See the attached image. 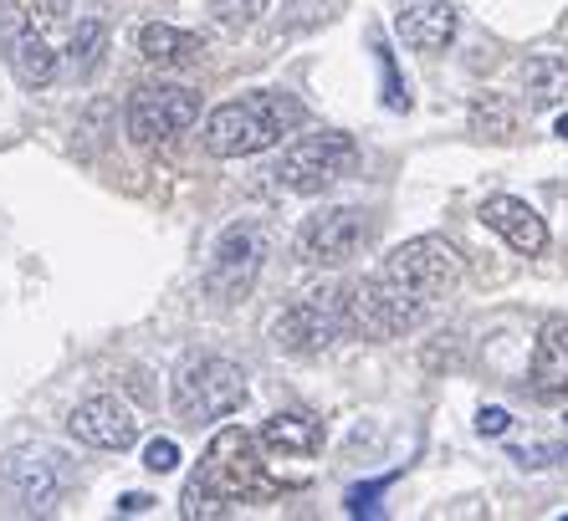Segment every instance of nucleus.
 I'll return each mask as SVG.
<instances>
[{
  "label": "nucleus",
  "mask_w": 568,
  "mask_h": 521,
  "mask_svg": "<svg viewBox=\"0 0 568 521\" xmlns=\"http://www.w3.org/2000/svg\"><path fill=\"white\" fill-rule=\"evenodd\" d=\"M456 282H462V251L446 235H415L399 251H389V260L374 276L348 287V333L364 343L405 338Z\"/></svg>",
  "instance_id": "obj_1"
},
{
  "label": "nucleus",
  "mask_w": 568,
  "mask_h": 521,
  "mask_svg": "<svg viewBox=\"0 0 568 521\" xmlns=\"http://www.w3.org/2000/svg\"><path fill=\"white\" fill-rule=\"evenodd\" d=\"M277 486L266 481L262 466V440L241 425H225L205 456H200L195 476L185 481V496H180V511L190 521L200 517H225L231 507H246V501H266Z\"/></svg>",
  "instance_id": "obj_2"
},
{
  "label": "nucleus",
  "mask_w": 568,
  "mask_h": 521,
  "mask_svg": "<svg viewBox=\"0 0 568 521\" xmlns=\"http://www.w3.org/2000/svg\"><path fill=\"white\" fill-rule=\"evenodd\" d=\"M307 118V108L287 92H246L236 103H221L205 118V149L215 159H246L272 149L277 139H287L297 123Z\"/></svg>",
  "instance_id": "obj_3"
},
{
  "label": "nucleus",
  "mask_w": 568,
  "mask_h": 521,
  "mask_svg": "<svg viewBox=\"0 0 568 521\" xmlns=\"http://www.w3.org/2000/svg\"><path fill=\"white\" fill-rule=\"evenodd\" d=\"M67 481H72V466L52 445H16V450L0 456V496L27 517L57 511V501L67 496Z\"/></svg>",
  "instance_id": "obj_4"
},
{
  "label": "nucleus",
  "mask_w": 568,
  "mask_h": 521,
  "mask_svg": "<svg viewBox=\"0 0 568 521\" xmlns=\"http://www.w3.org/2000/svg\"><path fill=\"white\" fill-rule=\"evenodd\" d=\"M246 405V374L231 358H200L174 378V415L185 425H215Z\"/></svg>",
  "instance_id": "obj_5"
},
{
  "label": "nucleus",
  "mask_w": 568,
  "mask_h": 521,
  "mask_svg": "<svg viewBox=\"0 0 568 521\" xmlns=\"http://www.w3.org/2000/svg\"><path fill=\"white\" fill-rule=\"evenodd\" d=\"M348 333V287H328V292H307L303 302H292L287 313L277 317L272 338L282 353L292 358H317Z\"/></svg>",
  "instance_id": "obj_6"
},
{
  "label": "nucleus",
  "mask_w": 568,
  "mask_h": 521,
  "mask_svg": "<svg viewBox=\"0 0 568 521\" xmlns=\"http://www.w3.org/2000/svg\"><path fill=\"white\" fill-rule=\"evenodd\" d=\"M358 164V149L348 133L323 129L313 139H297L292 149H282L277 159V184L292 195H323L328 184H338Z\"/></svg>",
  "instance_id": "obj_7"
},
{
  "label": "nucleus",
  "mask_w": 568,
  "mask_h": 521,
  "mask_svg": "<svg viewBox=\"0 0 568 521\" xmlns=\"http://www.w3.org/2000/svg\"><path fill=\"white\" fill-rule=\"evenodd\" d=\"M266 251H272V241H266L262 225L236 221L215 241V256H211V266H205V297L211 302L252 297L256 276H262V266H266Z\"/></svg>",
  "instance_id": "obj_8"
},
{
  "label": "nucleus",
  "mask_w": 568,
  "mask_h": 521,
  "mask_svg": "<svg viewBox=\"0 0 568 521\" xmlns=\"http://www.w3.org/2000/svg\"><path fill=\"white\" fill-rule=\"evenodd\" d=\"M200 118V92L195 88H180V82H149V88H139L129 98V113H123V123H129V139L133 144H170V139H180V133L190 129Z\"/></svg>",
  "instance_id": "obj_9"
},
{
  "label": "nucleus",
  "mask_w": 568,
  "mask_h": 521,
  "mask_svg": "<svg viewBox=\"0 0 568 521\" xmlns=\"http://www.w3.org/2000/svg\"><path fill=\"white\" fill-rule=\"evenodd\" d=\"M369 210L358 205H323L317 215H307L303 231H297V256L307 266H344L358 251L369 246Z\"/></svg>",
  "instance_id": "obj_10"
},
{
  "label": "nucleus",
  "mask_w": 568,
  "mask_h": 521,
  "mask_svg": "<svg viewBox=\"0 0 568 521\" xmlns=\"http://www.w3.org/2000/svg\"><path fill=\"white\" fill-rule=\"evenodd\" d=\"M0 52H6L21 88H47L57 78V52L52 41L41 37L27 0H0Z\"/></svg>",
  "instance_id": "obj_11"
},
{
  "label": "nucleus",
  "mask_w": 568,
  "mask_h": 521,
  "mask_svg": "<svg viewBox=\"0 0 568 521\" xmlns=\"http://www.w3.org/2000/svg\"><path fill=\"white\" fill-rule=\"evenodd\" d=\"M67 430H72L78 445H88V450H129V445L139 440V425H133L129 405L113 399V394L82 399V405L67 415Z\"/></svg>",
  "instance_id": "obj_12"
},
{
  "label": "nucleus",
  "mask_w": 568,
  "mask_h": 521,
  "mask_svg": "<svg viewBox=\"0 0 568 521\" xmlns=\"http://www.w3.org/2000/svg\"><path fill=\"white\" fill-rule=\"evenodd\" d=\"M481 221H487V231L503 235L517 256H542V251H548V225H542V215L528 200L487 195L481 200Z\"/></svg>",
  "instance_id": "obj_13"
},
{
  "label": "nucleus",
  "mask_w": 568,
  "mask_h": 521,
  "mask_svg": "<svg viewBox=\"0 0 568 521\" xmlns=\"http://www.w3.org/2000/svg\"><path fill=\"white\" fill-rule=\"evenodd\" d=\"M528 389L542 405L568 399V317H548L532 348V368H528Z\"/></svg>",
  "instance_id": "obj_14"
},
{
  "label": "nucleus",
  "mask_w": 568,
  "mask_h": 521,
  "mask_svg": "<svg viewBox=\"0 0 568 521\" xmlns=\"http://www.w3.org/2000/svg\"><path fill=\"white\" fill-rule=\"evenodd\" d=\"M456 27H462V11H456L450 0H405V16L395 21L399 41L425 57L446 52L450 41H456Z\"/></svg>",
  "instance_id": "obj_15"
},
{
  "label": "nucleus",
  "mask_w": 568,
  "mask_h": 521,
  "mask_svg": "<svg viewBox=\"0 0 568 521\" xmlns=\"http://www.w3.org/2000/svg\"><path fill=\"white\" fill-rule=\"evenodd\" d=\"M256 440H262V450H272L282 460H307L323 450V430L307 415H272Z\"/></svg>",
  "instance_id": "obj_16"
},
{
  "label": "nucleus",
  "mask_w": 568,
  "mask_h": 521,
  "mask_svg": "<svg viewBox=\"0 0 568 521\" xmlns=\"http://www.w3.org/2000/svg\"><path fill=\"white\" fill-rule=\"evenodd\" d=\"M523 92L538 113H554V108L568 103V62L564 57H532L523 67Z\"/></svg>",
  "instance_id": "obj_17"
},
{
  "label": "nucleus",
  "mask_w": 568,
  "mask_h": 521,
  "mask_svg": "<svg viewBox=\"0 0 568 521\" xmlns=\"http://www.w3.org/2000/svg\"><path fill=\"white\" fill-rule=\"evenodd\" d=\"M139 52H144L149 62H190V57L200 52V37L195 31H180V27H164V21H149V27L139 31Z\"/></svg>",
  "instance_id": "obj_18"
},
{
  "label": "nucleus",
  "mask_w": 568,
  "mask_h": 521,
  "mask_svg": "<svg viewBox=\"0 0 568 521\" xmlns=\"http://www.w3.org/2000/svg\"><path fill=\"white\" fill-rule=\"evenodd\" d=\"M103 52H108V27L103 21H93V16L78 21V31H72V67L88 78V72L103 62Z\"/></svg>",
  "instance_id": "obj_19"
},
{
  "label": "nucleus",
  "mask_w": 568,
  "mask_h": 521,
  "mask_svg": "<svg viewBox=\"0 0 568 521\" xmlns=\"http://www.w3.org/2000/svg\"><path fill=\"white\" fill-rule=\"evenodd\" d=\"M471 129L487 133L491 144H507V139H513V129H517V118H513V108H507L503 98H481V103L471 108Z\"/></svg>",
  "instance_id": "obj_20"
},
{
  "label": "nucleus",
  "mask_w": 568,
  "mask_h": 521,
  "mask_svg": "<svg viewBox=\"0 0 568 521\" xmlns=\"http://www.w3.org/2000/svg\"><path fill=\"white\" fill-rule=\"evenodd\" d=\"M211 11L221 16L225 27H252L256 16L266 11V0H211Z\"/></svg>",
  "instance_id": "obj_21"
},
{
  "label": "nucleus",
  "mask_w": 568,
  "mask_h": 521,
  "mask_svg": "<svg viewBox=\"0 0 568 521\" xmlns=\"http://www.w3.org/2000/svg\"><path fill=\"white\" fill-rule=\"evenodd\" d=\"M144 466L154 470V476H170V470L180 466V445H174V440H149Z\"/></svg>",
  "instance_id": "obj_22"
},
{
  "label": "nucleus",
  "mask_w": 568,
  "mask_h": 521,
  "mask_svg": "<svg viewBox=\"0 0 568 521\" xmlns=\"http://www.w3.org/2000/svg\"><path fill=\"white\" fill-rule=\"evenodd\" d=\"M507 425H513L507 409H481V415H476V430L481 435H507Z\"/></svg>",
  "instance_id": "obj_23"
},
{
  "label": "nucleus",
  "mask_w": 568,
  "mask_h": 521,
  "mask_svg": "<svg viewBox=\"0 0 568 521\" xmlns=\"http://www.w3.org/2000/svg\"><path fill=\"white\" fill-rule=\"evenodd\" d=\"M37 21H57V16H67V0H31L27 6Z\"/></svg>",
  "instance_id": "obj_24"
},
{
  "label": "nucleus",
  "mask_w": 568,
  "mask_h": 521,
  "mask_svg": "<svg viewBox=\"0 0 568 521\" xmlns=\"http://www.w3.org/2000/svg\"><path fill=\"white\" fill-rule=\"evenodd\" d=\"M149 507H154V501H149L144 491H139V496H123V501H119L123 517H139V511H149Z\"/></svg>",
  "instance_id": "obj_25"
},
{
  "label": "nucleus",
  "mask_w": 568,
  "mask_h": 521,
  "mask_svg": "<svg viewBox=\"0 0 568 521\" xmlns=\"http://www.w3.org/2000/svg\"><path fill=\"white\" fill-rule=\"evenodd\" d=\"M558 139H568V118H558Z\"/></svg>",
  "instance_id": "obj_26"
}]
</instances>
